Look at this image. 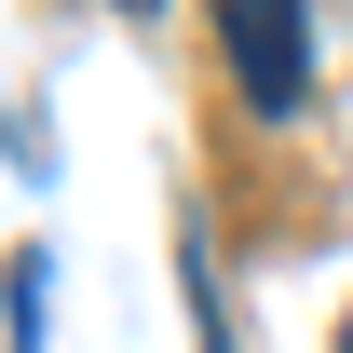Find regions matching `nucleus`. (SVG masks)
Returning a JSON list of instances; mask_svg holds the SVG:
<instances>
[{
  "instance_id": "2",
  "label": "nucleus",
  "mask_w": 353,
  "mask_h": 353,
  "mask_svg": "<svg viewBox=\"0 0 353 353\" xmlns=\"http://www.w3.org/2000/svg\"><path fill=\"white\" fill-rule=\"evenodd\" d=\"M14 353H41V245H14Z\"/></svg>"
},
{
  "instance_id": "1",
  "label": "nucleus",
  "mask_w": 353,
  "mask_h": 353,
  "mask_svg": "<svg viewBox=\"0 0 353 353\" xmlns=\"http://www.w3.org/2000/svg\"><path fill=\"white\" fill-rule=\"evenodd\" d=\"M218 14V54H231V95L259 109V123H285L312 95V14L299 0H204Z\"/></svg>"
},
{
  "instance_id": "3",
  "label": "nucleus",
  "mask_w": 353,
  "mask_h": 353,
  "mask_svg": "<svg viewBox=\"0 0 353 353\" xmlns=\"http://www.w3.org/2000/svg\"><path fill=\"white\" fill-rule=\"evenodd\" d=\"M340 353H353V312H340Z\"/></svg>"
}]
</instances>
